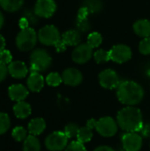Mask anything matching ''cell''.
<instances>
[{"label":"cell","instance_id":"30","mask_svg":"<svg viewBox=\"0 0 150 151\" xmlns=\"http://www.w3.org/2000/svg\"><path fill=\"white\" fill-rule=\"evenodd\" d=\"M79 129H80L79 127L75 123H70V124L65 126L64 132L67 135L68 138H72V137H76L77 136Z\"/></svg>","mask_w":150,"mask_h":151},{"label":"cell","instance_id":"28","mask_svg":"<svg viewBox=\"0 0 150 151\" xmlns=\"http://www.w3.org/2000/svg\"><path fill=\"white\" fill-rule=\"evenodd\" d=\"M11 136L17 142L25 141L26 138L27 137V131L22 127H14L12 132H11Z\"/></svg>","mask_w":150,"mask_h":151},{"label":"cell","instance_id":"2","mask_svg":"<svg viewBox=\"0 0 150 151\" xmlns=\"http://www.w3.org/2000/svg\"><path fill=\"white\" fill-rule=\"evenodd\" d=\"M117 96L118 100L128 106L140 104L144 96V90L140 84L132 81L120 82L118 87Z\"/></svg>","mask_w":150,"mask_h":151},{"label":"cell","instance_id":"4","mask_svg":"<svg viewBox=\"0 0 150 151\" xmlns=\"http://www.w3.org/2000/svg\"><path fill=\"white\" fill-rule=\"evenodd\" d=\"M38 35L34 29L27 27L21 29L16 36V46L21 51H28L34 48Z\"/></svg>","mask_w":150,"mask_h":151},{"label":"cell","instance_id":"6","mask_svg":"<svg viewBox=\"0 0 150 151\" xmlns=\"http://www.w3.org/2000/svg\"><path fill=\"white\" fill-rule=\"evenodd\" d=\"M68 137L65 132H54L45 140V146L50 151H61L67 147Z\"/></svg>","mask_w":150,"mask_h":151},{"label":"cell","instance_id":"20","mask_svg":"<svg viewBox=\"0 0 150 151\" xmlns=\"http://www.w3.org/2000/svg\"><path fill=\"white\" fill-rule=\"evenodd\" d=\"M46 128V123L43 119L36 118L32 119L28 124V132L30 134L37 136L40 135Z\"/></svg>","mask_w":150,"mask_h":151},{"label":"cell","instance_id":"9","mask_svg":"<svg viewBox=\"0 0 150 151\" xmlns=\"http://www.w3.org/2000/svg\"><path fill=\"white\" fill-rule=\"evenodd\" d=\"M57 10V4L54 0H37L34 5V13L41 18H50Z\"/></svg>","mask_w":150,"mask_h":151},{"label":"cell","instance_id":"7","mask_svg":"<svg viewBox=\"0 0 150 151\" xmlns=\"http://www.w3.org/2000/svg\"><path fill=\"white\" fill-rule=\"evenodd\" d=\"M95 129L103 137H111L118 131L117 122L111 117H103L96 121Z\"/></svg>","mask_w":150,"mask_h":151},{"label":"cell","instance_id":"23","mask_svg":"<svg viewBox=\"0 0 150 151\" xmlns=\"http://www.w3.org/2000/svg\"><path fill=\"white\" fill-rule=\"evenodd\" d=\"M82 6L86 7L89 13H98L103 9V2L101 0H84Z\"/></svg>","mask_w":150,"mask_h":151},{"label":"cell","instance_id":"1","mask_svg":"<svg viewBox=\"0 0 150 151\" xmlns=\"http://www.w3.org/2000/svg\"><path fill=\"white\" fill-rule=\"evenodd\" d=\"M117 123L120 128L127 133H137L143 127L141 111L133 106H127L118 111Z\"/></svg>","mask_w":150,"mask_h":151},{"label":"cell","instance_id":"24","mask_svg":"<svg viewBox=\"0 0 150 151\" xmlns=\"http://www.w3.org/2000/svg\"><path fill=\"white\" fill-rule=\"evenodd\" d=\"M77 141L81 142V143H86L91 141L93 137V132L92 129L88 127L87 126L84 127H80L79 129V132L77 134Z\"/></svg>","mask_w":150,"mask_h":151},{"label":"cell","instance_id":"44","mask_svg":"<svg viewBox=\"0 0 150 151\" xmlns=\"http://www.w3.org/2000/svg\"><path fill=\"white\" fill-rule=\"evenodd\" d=\"M148 75H149V76L150 77V69L149 70V71H148Z\"/></svg>","mask_w":150,"mask_h":151},{"label":"cell","instance_id":"19","mask_svg":"<svg viewBox=\"0 0 150 151\" xmlns=\"http://www.w3.org/2000/svg\"><path fill=\"white\" fill-rule=\"evenodd\" d=\"M31 111H32V109H31L30 104L24 102V101L18 102L13 106L14 115L18 119H26V118H27L31 114Z\"/></svg>","mask_w":150,"mask_h":151},{"label":"cell","instance_id":"8","mask_svg":"<svg viewBox=\"0 0 150 151\" xmlns=\"http://www.w3.org/2000/svg\"><path fill=\"white\" fill-rule=\"evenodd\" d=\"M110 55L111 60L118 64H123L131 59L133 53L130 47H128L127 45L117 44L111 49Z\"/></svg>","mask_w":150,"mask_h":151},{"label":"cell","instance_id":"14","mask_svg":"<svg viewBox=\"0 0 150 151\" xmlns=\"http://www.w3.org/2000/svg\"><path fill=\"white\" fill-rule=\"evenodd\" d=\"M9 74L15 79H23L27 76L28 69L22 61H12L8 65Z\"/></svg>","mask_w":150,"mask_h":151},{"label":"cell","instance_id":"35","mask_svg":"<svg viewBox=\"0 0 150 151\" xmlns=\"http://www.w3.org/2000/svg\"><path fill=\"white\" fill-rule=\"evenodd\" d=\"M12 59V56L11 54V52L7 50H4L0 52V62L4 64V65H9Z\"/></svg>","mask_w":150,"mask_h":151},{"label":"cell","instance_id":"17","mask_svg":"<svg viewBox=\"0 0 150 151\" xmlns=\"http://www.w3.org/2000/svg\"><path fill=\"white\" fill-rule=\"evenodd\" d=\"M133 31L142 38L150 37V21L149 19H139L133 24Z\"/></svg>","mask_w":150,"mask_h":151},{"label":"cell","instance_id":"42","mask_svg":"<svg viewBox=\"0 0 150 151\" xmlns=\"http://www.w3.org/2000/svg\"><path fill=\"white\" fill-rule=\"evenodd\" d=\"M4 48H5V40L4 38V36L2 35H0V52L2 50H5Z\"/></svg>","mask_w":150,"mask_h":151},{"label":"cell","instance_id":"11","mask_svg":"<svg viewBox=\"0 0 150 151\" xmlns=\"http://www.w3.org/2000/svg\"><path fill=\"white\" fill-rule=\"evenodd\" d=\"M93 56V49L88 43H82L76 46L72 53L73 62L77 64H85L90 60Z\"/></svg>","mask_w":150,"mask_h":151},{"label":"cell","instance_id":"10","mask_svg":"<svg viewBox=\"0 0 150 151\" xmlns=\"http://www.w3.org/2000/svg\"><path fill=\"white\" fill-rule=\"evenodd\" d=\"M99 82L103 88L107 89H113L120 84L118 75L112 69H105L101 72L99 74Z\"/></svg>","mask_w":150,"mask_h":151},{"label":"cell","instance_id":"43","mask_svg":"<svg viewBox=\"0 0 150 151\" xmlns=\"http://www.w3.org/2000/svg\"><path fill=\"white\" fill-rule=\"evenodd\" d=\"M4 23V15H3L2 12L0 11V29L3 27Z\"/></svg>","mask_w":150,"mask_h":151},{"label":"cell","instance_id":"34","mask_svg":"<svg viewBox=\"0 0 150 151\" xmlns=\"http://www.w3.org/2000/svg\"><path fill=\"white\" fill-rule=\"evenodd\" d=\"M23 17H25L28 20L29 24L35 25L38 22V16L34 13V12H32L30 10H26L23 12Z\"/></svg>","mask_w":150,"mask_h":151},{"label":"cell","instance_id":"27","mask_svg":"<svg viewBox=\"0 0 150 151\" xmlns=\"http://www.w3.org/2000/svg\"><path fill=\"white\" fill-rule=\"evenodd\" d=\"M11 126V120L7 113L0 112V135L6 133Z\"/></svg>","mask_w":150,"mask_h":151},{"label":"cell","instance_id":"13","mask_svg":"<svg viewBox=\"0 0 150 151\" xmlns=\"http://www.w3.org/2000/svg\"><path fill=\"white\" fill-rule=\"evenodd\" d=\"M63 82L68 86L75 87L81 83L82 81V74L76 68H67L62 73Z\"/></svg>","mask_w":150,"mask_h":151},{"label":"cell","instance_id":"15","mask_svg":"<svg viewBox=\"0 0 150 151\" xmlns=\"http://www.w3.org/2000/svg\"><path fill=\"white\" fill-rule=\"evenodd\" d=\"M8 95L11 100L18 103V102L24 101L27 97L28 90L22 84H14L9 87Z\"/></svg>","mask_w":150,"mask_h":151},{"label":"cell","instance_id":"32","mask_svg":"<svg viewBox=\"0 0 150 151\" xmlns=\"http://www.w3.org/2000/svg\"><path fill=\"white\" fill-rule=\"evenodd\" d=\"M65 151H87V150H86L85 146L83 145V143H81L78 141H75V142H72L70 144H68Z\"/></svg>","mask_w":150,"mask_h":151},{"label":"cell","instance_id":"18","mask_svg":"<svg viewBox=\"0 0 150 151\" xmlns=\"http://www.w3.org/2000/svg\"><path fill=\"white\" fill-rule=\"evenodd\" d=\"M80 40L81 36L78 30H68L62 35V41L66 46H78Z\"/></svg>","mask_w":150,"mask_h":151},{"label":"cell","instance_id":"22","mask_svg":"<svg viewBox=\"0 0 150 151\" xmlns=\"http://www.w3.org/2000/svg\"><path fill=\"white\" fill-rule=\"evenodd\" d=\"M41 144L39 140L34 135H28L23 143V151H40Z\"/></svg>","mask_w":150,"mask_h":151},{"label":"cell","instance_id":"5","mask_svg":"<svg viewBox=\"0 0 150 151\" xmlns=\"http://www.w3.org/2000/svg\"><path fill=\"white\" fill-rule=\"evenodd\" d=\"M37 35L40 42L47 46H55L62 39L58 29L53 25H47L42 27Z\"/></svg>","mask_w":150,"mask_h":151},{"label":"cell","instance_id":"37","mask_svg":"<svg viewBox=\"0 0 150 151\" xmlns=\"http://www.w3.org/2000/svg\"><path fill=\"white\" fill-rule=\"evenodd\" d=\"M8 73H8V66H6V65L0 62V82L4 81V79L6 78Z\"/></svg>","mask_w":150,"mask_h":151},{"label":"cell","instance_id":"36","mask_svg":"<svg viewBox=\"0 0 150 151\" xmlns=\"http://www.w3.org/2000/svg\"><path fill=\"white\" fill-rule=\"evenodd\" d=\"M89 15V12L88 10L84 7V6H81L80 8V10L78 11V15H77V19H87Z\"/></svg>","mask_w":150,"mask_h":151},{"label":"cell","instance_id":"12","mask_svg":"<svg viewBox=\"0 0 150 151\" xmlns=\"http://www.w3.org/2000/svg\"><path fill=\"white\" fill-rule=\"evenodd\" d=\"M122 144L126 151H139L142 147V138L137 133H126L122 137Z\"/></svg>","mask_w":150,"mask_h":151},{"label":"cell","instance_id":"21","mask_svg":"<svg viewBox=\"0 0 150 151\" xmlns=\"http://www.w3.org/2000/svg\"><path fill=\"white\" fill-rule=\"evenodd\" d=\"M24 4V0H0V6L6 12H15L19 11Z\"/></svg>","mask_w":150,"mask_h":151},{"label":"cell","instance_id":"33","mask_svg":"<svg viewBox=\"0 0 150 151\" xmlns=\"http://www.w3.org/2000/svg\"><path fill=\"white\" fill-rule=\"evenodd\" d=\"M76 27L78 28V31L88 32L90 29V23L88 19H77Z\"/></svg>","mask_w":150,"mask_h":151},{"label":"cell","instance_id":"39","mask_svg":"<svg viewBox=\"0 0 150 151\" xmlns=\"http://www.w3.org/2000/svg\"><path fill=\"white\" fill-rule=\"evenodd\" d=\"M28 25H29V22L28 20L25 18V17H22L20 19H19V26L21 29H25V28H27L28 27Z\"/></svg>","mask_w":150,"mask_h":151},{"label":"cell","instance_id":"38","mask_svg":"<svg viewBox=\"0 0 150 151\" xmlns=\"http://www.w3.org/2000/svg\"><path fill=\"white\" fill-rule=\"evenodd\" d=\"M55 47H56V50H57V52H63V51H65V50H66V45H65V43L62 41V39L55 45Z\"/></svg>","mask_w":150,"mask_h":151},{"label":"cell","instance_id":"40","mask_svg":"<svg viewBox=\"0 0 150 151\" xmlns=\"http://www.w3.org/2000/svg\"><path fill=\"white\" fill-rule=\"evenodd\" d=\"M96 121H97V120H95V119H89V120L88 121V123H87V127H89V128H91V129L95 128Z\"/></svg>","mask_w":150,"mask_h":151},{"label":"cell","instance_id":"29","mask_svg":"<svg viewBox=\"0 0 150 151\" xmlns=\"http://www.w3.org/2000/svg\"><path fill=\"white\" fill-rule=\"evenodd\" d=\"M46 82L50 86L57 87V86L60 85L61 82H63L62 76L60 74H58L57 73H50L46 77Z\"/></svg>","mask_w":150,"mask_h":151},{"label":"cell","instance_id":"16","mask_svg":"<svg viewBox=\"0 0 150 151\" xmlns=\"http://www.w3.org/2000/svg\"><path fill=\"white\" fill-rule=\"evenodd\" d=\"M27 88L32 92H39L44 86V79L42 74L37 72L30 73V75L27 81Z\"/></svg>","mask_w":150,"mask_h":151},{"label":"cell","instance_id":"31","mask_svg":"<svg viewBox=\"0 0 150 151\" xmlns=\"http://www.w3.org/2000/svg\"><path fill=\"white\" fill-rule=\"evenodd\" d=\"M139 50L143 55L150 54V37L143 38L139 44Z\"/></svg>","mask_w":150,"mask_h":151},{"label":"cell","instance_id":"25","mask_svg":"<svg viewBox=\"0 0 150 151\" xmlns=\"http://www.w3.org/2000/svg\"><path fill=\"white\" fill-rule=\"evenodd\" d=\"M103 42V36L100 33L98 32H93L88 35V44L92 48H97L101 45Z\"/></svg>","mask_w":150,"mask_h":151},{"label":"cell","instance_id":"41","mask_svg":"<svg viewBox=\"0 0 150 151\" xmlns=\"http://www.w3.org/2000/svg\"><path fill=\"white\" fill-rule=\"evenodd\" d=\"M94 151H115L112 148L109 147V146H100L97 147Z\"/></svg>","mask_w":150,"mask_h":151},{"label":"cell","instance_id":"26","mask_svg":"<svg viewBox=\"0 0 150 151\" xmlns=\"http://www.w3.org/2000/svg\"><path fill=\"white\" fill-rule=\"evenodd\" d=\"M94 58L95 62L98 64L108 62L109 60H111L110 50L107 51L105 50H98L94 53Z\"/></svg>","mask_w":150,"mask_h":151},{"label":"cell","instance_id":"3","mask_svg":"<svg viewBox=\"0 0 150 151\" xmlns=\"http://www.w3.org/2000/svg\"><path fill=\"white\" fill-rule=\"evenodd\" d=\"M50 55L43 49H36L30 55V72H44L51 65Z\"/></svg>","mask_w":150,"mask_h":151}]
</instances>
